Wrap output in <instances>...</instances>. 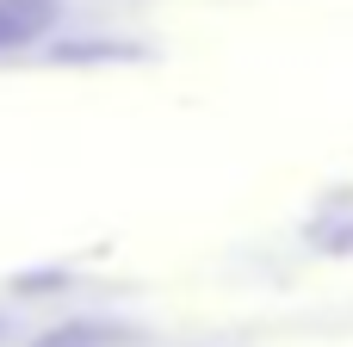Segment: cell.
<instances>
[{
  "label": "cell",
  "instance_id": "obj_1",
  "mask_svg": "<svg viewBox=\"0 0 353 347\" xmlns=\"http://www.w3.org/2000/svg\"><path fill=\"white\" fill-rule=\"evenodd\" d=\"M50 19H56L50 0H0V50H19V43L43 37Z\"/></svg>",
  "mask_w": 353,
  "mask_h": 347
}]
</instances>
